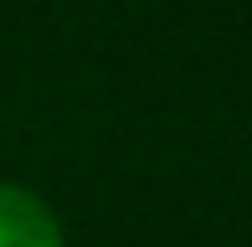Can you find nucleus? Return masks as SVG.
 Segmentation results:
<instances>
[{"instance_id":"obj_1","label":"nucleus","mask_w":252,"mask_h":247,"mask_svg":"<svg viewBox=\"0 0 252 247\" xmlns=\"http://www.w3.org/2000/svg\"><path fill=\"white\" fill-rule=\"evenodd\" d=\"M0 247H67L57 211L31 185L0 181Z\"/></svg>"}]
</instances>
